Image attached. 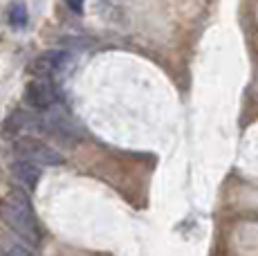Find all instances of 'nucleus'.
I'll return each mask as SVG.
<instances>
[{
    "instance_id": "obj_4",
    "label": "nucleus",
    "mask_w": 258,
    "mask_h": 256,
    "mask_svg": "<svg viewBox=\"0 0 258 256\" xmlns=\"http://www.w3.org/2000/svg\"><path fill=\"white\" fill-rule=\"evenodd\" d=\"M41 117H34L25 110H14L3 124V137H23L27 133H41Z\"/></svg>"
},
{
    "instance_id": "obj_1",
    "label": "nucleus",
    "mask_w": 258,
    "mask_h": 256,
    "mask_svg": "<svg viewBox=\"0 0 258 256\" xmlns=\"http://www.w3.org/2000/svg\"><path fill=\"white\" fill-rule=\"evenodd\" d=\"M0 216L7 223V227L16 231L25 243H29L32 247L41 245V227H38L36 214L29 203V196L23 189H14L5 196L0 205Z\"/></svg>"
},
{
    "instance_id": "obj_6",
    "label": "nucleus",
    "mask_w": 258,
    "mask_h": 256,
    "mask_svg": "<svg viewBox=\"0 0 258 256\" xmlns=\"http://www.w3.org/2000/svg\"><path fill=\"white\" fill-rule=\"evenodd\" d=\"M12 175L25 191H32L34 186L38 184V180H41V171H38V166L32 164V162H25V160L16 162V164L12 166Z\"/></svg>"
},
{
    "instance_id": "obj_2",
    "label": "nucleus",
    "mask_w": 258,
    "mask_h": 256,
    "mask_svg": "<svg viewBox=\"0 0 258 256\" xmlns=\"http://www.w3.org/2000/svg\"><path fill=\"white\" fill-rule=\"evenodd\" d=\"M14 151L18 153V157L25 162H32L36 166H58L63 164L61 153L52 149V146L43 144L41 140H34V137H21V140L14 144Z\"/></svg>"
},
{
    "instance_id": "obj_7",
    "label": "nucleus",
    "mask_w": 258,
    "mask_h": 256,
    "mask_svg": "<svg viewBox=\"0 0 258 256\" xmlns=\"http://www.w3.org/2000/svg\"><path fill=\"white\" fill-rule=\"evenodd\" d=\"M7 21H9V25L16 27V29H23L27 25V7H25L23 0H16V3L9 5Z\"/></svg>"
},
{
    "instance_id": "obj_5",
    "label": "nucleus",
    "mask_w": 258,
    "mask_h": 256,
    "mask_svg": "<svg viewBox=\"0 0 258 256\" xmlns=\"http://www.w3.org/2000/svg\"><path fill=\"white\" fill-rule=\"evenodd\" d=\"M66 61H68V54L66 52L49 50V52L38 54V56L34 58L32 66H29V72H32L34 77L49 79V77H54L56 72H61L63 68H66Z\"/></svg>"
},
{
    "instance_id": "obj_9",
    "label": "nucleus",
    "mask_w": 258,
    "mask_h": 256,
    "mask_svg": "<svg viewBox=\"0 0 258 256\" xmlns=\"http://www.w3.org/2000/svg\"><path fill=\"white\" fill-rule=\"evenodd\" d=\"M83 3H86V0H66V5L72 9L74 14H81L83 12Z\"/></svg>"
},
{
    "instance_id": "obj_3",
    "label": "nucleus",
    "mask_w": 258,
    "mask_h": 256,
    "mask_svg": "<svg viewBox=\"0 0 258 256\" xmlns=\"http://www.w3.org/2000/svg\"><path fill=\"white\" fill-rule=\"evenodd\" d=\"M25 101L36 110H47L54 103H58V92L49 79L36 77V81H32L25 88Z\"/></svg>"
},
{
    "instance_id": "obj_8",
    "label": "nucleus",
    "mask_w": 258,
    "mask_h": 256,
    "mask_svg": "<svg viewBox=\"0 0 258 256\" xmlns=\"http://www.w3.org/2000/svg\"><path fill=\"white\" fill-rule=\"evenodd\" d=\"M0 256H34L29 249H25V247H18V245H12V247H7V249H3L0 252Z\"/></svg>"
}]
</instances>
